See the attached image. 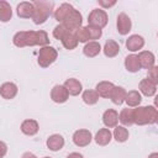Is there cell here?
I'll use <instances>...</instances> for the list:
<instances>
[{"mask_svg":"<svg viewBox=\"0 0 158 158\" xmlns=\"http://www.w3.org/2000/svg\"><path fill=\"white\" fill-rule=\"evenodd\" d=\"M118 121L122 123L121 126H132L133 125V109L131 107H125L120 111L118 114Z\"/></svg>","mask_w":158,"mask_h":158,"instance_id":"obj_27","label":"cell"},{"mask_svg":"<svg viewBox=\"0 0 158 158\" xmlns=\"http://www.w3.org/2000/svg\"><path fill=\"white\" fill-rule=\"evenodd\" d=\"M125 68L127 72L130 73H137L141 67H139V62H138V58H137V54L132 53V54H128L126 58H125Z\"/></svg>","mask_w":158,"mask_h":158,"instance_id":"obj_26","label":"cell"},{"mask_svg":"<svg viewBox=\"0 0 158 158\" xmlns=\"http://www.w3.org/2000/svg\"><path fill=\"white\" fill-rule=\"evenodd\" d=\"M51 99L56 104H64L69 99V94H68L67 89L64 88V85H62V84L54 85L51 90Z\"/></svg>","mask_w":158,"mask_h":158,"instance_id":"obj_9","label":"cell"},{"mask_svg":"<svg viewBox=\"0 0 158 158\" xmlns=\"http://www.w3.org/2000/svg\"><path fill=\"white\" fill-rule=\"evenodd\" d=\"M35 12L33 2L30 1H21L16 7V14L21 19H32Z\"/></svg>","mask_w":158,"mask_h":158,"instance_id":"obj_15","label":"cell"},{"mask_svg":"<svg viewBox=\"0 0 158 158\" xmlns=\"http://www.w3.org/2000/svg\"><path fill=\"white\" fill-rule=\"evenodd\" d=\"M85 27H86V30H88V32H89L90 41H98V40L101 38V36H102V30H101V28L95 27V26H90V25H88V26H85Z\"/></svg>","mask_w":158,"mask_h":158,"instance_id":"obj_33","label":"cell"},{"mask_svg":"<svg viewBox=\"0 0 158 158\" xmlns=\"http://www.w3.org/2000/svg\"><path fill=\"white\" fill-rule=\"evenodd\" d=\"M111 139H112V133H111V131H110L109 128H106V127L100 128V130L96 132L95 137H94V141H95L96 144H99V146H107V144L111 142Z\"/></svg>","mask_w":158,"mask_h":158,"instance_id":"obj_21","label":"cell"},{"mask_svg":"<svg viewBox=\"0 0 158 158\" xmlns=\"http://www.w3.org/2000/svg\"><path fill=\"white\" fill-rule=\"evenodd\" d=\"M72 139H73V143L77 146V147H86L91 143L93 141V135L89 130L86 128H79L77 130L73 136H72Z\"/></svg>","mask_w":158,"mask_h":158,"instance_id":"obj_7","label":"cell"},{"mask_svg":"<svg viewBox=\"0 0 158 158\" xmlns=\"http://www.w3.org/2000/svg\"><path fill=\"white\" fill-rule=\"evenodd\" d=\"M72 10H73V5H70V4H68V2H63V4H60V5L54 10L53 16H54L56 21H58L59 23H62V22L64 21V19L68 16V14H69Z\"/></svg>","mask_w":158,"mask_h":158,"instance_id":"obj_24","label":"cell"},{"mask_svg":"<svg viewBox=\"0 0 158 158\" xmlns=\"http://www.w3.org/2000/svg\"><path fill=\"white\" fill-rule=\"evenodd\" d=\"M147 79L158 85V67L157 65L147 69Z\"/></svg>","mask_w":158,"mask_h":158,"instance_id":"obj_35","label":"cell"},{"mask_svg":"<svg viewBox=\"0 0 158 158\" xmlns=\"http://www.w3.org/2000/svg\"><path fill=\"white\" fill-rule=\"evenodd\" d=\"M102 123L106 128H114L118 123V112L115 109H107L102 114Z\"/></svg>","mask_w":158,"mask_h":158,"instance_id":"obj_13","label":"cell"},{"mask_svg":"<svg viewBox=\"0 0 158 158\" xmlns=\"http://www.w3.org/2000/svg\"><path fill=\"white\" fill-rule=\"evenodd\" d=\"M137 58H138V62H139V67L141 68L149 69V68H152V67L156 65V56L151 51H141L137 54Z\"/></svg>","mask_w":158,"mask_h":158,"instance_id":"obj_11","label":"cell"},{"mask_svg":"<svg viewBox=\"0 0 158 158\" xmlns=\"http://www.w3.org/2000/svg\"><path fill=\"white\" fill-rule=\"evenodd\" d=\"M107 58H114L120 53V44L114 40H107L101 49Z\"/></svg>","mask_w":158,"mask_h":158,"instance_id":"obj_22","label":"cell"},{"mask_svg":"<svg viewBox=\"0 0 158 158\" xmlns=\"http://www.w3.org/2000/svg\"><path fill=\"white\" fill-rule=\"evenodd\" d=\"M148 158H158V153H157V152H154V153H151V154L148 156Z\"/></svg>","mask_w":158,"mask_h":158,"instance_id":"obj_40","label":"cell"},{"mask_svg":"<svg viewBox=\"0 0 158 158\" xmlns=\"http://www.w3.org/2000/svg\"><path fill=\"white\" fill-rule=\"evenodd\" d=\"M11 17H12L11 5L5 0H0V21L9 22L11 20Z\"/></svg>","mask_w":158,"mask_h":158,"instance_id":"obj_30","label":"cell"},{"mask_svg":"<svg viewBox=\"0 0 158 158\" xmlns=\"http://www.w3.org/2000/svg\"><path fill=\"white\" fill-rule=\"evenodd\" d=\"M74 35H75L78 42H80V43H88V42H90L89 32H88V30H86L85 26H81L77 31H74Z\"/></svg>","mask_w":158,"mask_h":158,"instance_id":"obj_32","label":"cell"},{"mask_svg":"<svg viewBox=\"0 0 158 158\" xmlns=\"http://www.w3.org/2000/svg\"><path fill=\"white\" fill-rule=\"evenodd\" d=\"M19 93V88L12 81H5L0 85V96L5 100L14 99Z\"/></svg>","mask_w":158,"mask_h":158,"instance_id":"obj_10","label":"cell"},{"mask_svg":"<svg viewBox=\"0 0 158 158\" xmlns=\"http://www.w3.org/2000/svg\"><path fill=\"white\" fill-rule=\"evenodd\" d=\"M12 43L14 46L19 48L23 47H33V46H40L44 47L49 44V37L46 31H19L14 35L12 37Z\"/></svg>","mask_w":158,"mask_h":158,"instance_id":"obj_1","label":"cell"},{"mask_svg":"<svg viewBox=\"0 0 158 158\" xmlns=\"http://www.w3.org/2000/svg\"><path fill=\"white\" fill-rule=\"evenodd\" d=\"M138 89H139V94H143L144 96H154L157 93V84L152 83L151 80H148L147 78L142 79L138 84Z\"/></svg>","mask_w":158,"mask_h":158,"instance_id":"obj_17","label":"cell"},{"mask_svg":"<svg viewBox=\"0 0 158 158\" xmlns=\"http://www.w3.org/2000/svg\"><path fill=\"white\" fill-rule=\"evenodd\" d=\"M7 153V144L4 141H0V158H4Z\"/></svg>","mask_w":158,"mask_h":158,"instance_id":"obj_37","label":"cell"},{"mask_svg":"<svg viewBox=\"0 0 158 158\" xmlns=\"http://www.w3.org/2000/svg\"><path fill=\"white\" fill-rule=\"evenodd\" d=\"M126 93H127V91L125 90V88L115 85L114 89H112L111 93H110L109 99H110V100L112 101V104H115V105H122V104L125 102Z\"/></svg>","mask_w":158,"mask_h":158,"instance_id":"obj_20","label":"cell"},{"mask_svg":"<svg viewBox=\"0 0 158 158\" xmlns=\"http://www.w3.org/2000/svg\"><path fill=\"white\" fill-rule=\"evenodd\" d=\"M158 120V111L156 106H137L133 109V125L144 126L154 125Z\"/></svg>","mask_w":158,"mask_h":158,"instance_id":"obj_2","label":"cell"},{"mask_svg":"<svg viewBox=\"0 0 158 158\" xmlns=\"http://www.w3.org/2000/svg\"><path fill=\"white\" fill-rule=\"evenodd\" d=\"M116 0H111V1H107V0H98V4L101 6V9H109V7H112L116 5Z\"/></svg>","mask_w":158,"mask_h":158,"instance_id":"obj_36","label":"cell"},{"mask_svg":"<svg viewBox=\"0 0 158 158\" xmlns=\"http://www.w3.org/2000/svg\"><path fill=\"white\" fill-rule=\"evenodd\" d=\"M111 133H112V138L117 143H123L130 137V132L125 126H118L117 125L116 127H114V132H111Z\"/></svg>","mask_w":158,"mask_h":158,"instance_id":"obj_28","label":"cell"},{"mask_svg":"<svg viewBox=\"0 0 158 158\" xmlns=\"http://www.w3.org/2000/svg\"><path fill=\"white\" fill-rule=\"evenodd\" d=\"M109 22L107 12L102 9H93L88 16V25L95 26L99 28H104Z\"/></svg>","mask_w":158,"mask_h":158,"instance_id":"obj_5","label":"cell"},{"mask_svg":"<svg viewBox=\"0 0 158 158\" xmlns=\"http://www.w3.org/2000/svg\"><path fill=\"white\" fill-rule=\"evenodd\" d=\"M101 52V46L98 41H90L83 47V54L88 58H94Z\"/></svg>","mask_w":158,"mask_h":158,"instance_id":"obj_23","label":"cell"},{"mask_svg":"<svg viewBox=\"0 0 158 158\" xmlns=\"http://www.w3.org/2000/svg\"><path fill=\"white\" fill-rule=\"evenodd\" d=\"M33 6H35V12L32 16L33 23L35 25L44 23L48 20V17L52 15L53 2L46 1V0H36V1H33Z\"/></svg>","mask_w":158,"mask_h":158,"instance_id":"obj_3","label":"cell"},{"mask_svg":"<svg viewBox=\"0 0 158 158\" xmlns=\"http://www.w3.org/2000/svg\"><path fill=\"white\" fill-rule=\"evenodd\" d=\"M69 30H67V27L64 26V25H62V23H59V25H57L54 28H53V32H52V35H53V37L56 38V40H62L63 38V36L68 32Z\"/></svg>","mask_w":158,"mask_h":158,"instance_id":"obj_34","label":"cell"},{"mask_svg":"<svg viewBox=\"0 0 158 158\" xmlns=\"http://www.w3.org/2000/svg\"><path fill=\"white\" fill-rule=\"evenodd\" d=\"M63 85H64V88L67 89L68 94L72 95V96H78V95L83 91V85H81V83H80L78 79H75V78H69V79H67Z\"/></svg>","mask_w":158,"mask_h":158,"instance_id":"obj_18","label":"cell"},{"mask_svg":"<svg viewBox=\"0 0 158 158\" xmlns=\"http://www.w3.org/2000/svg\"><path fill=\"white\" fill-rule=\"evenodd\" d=\"M64 143H65L64 137H63L62 135H59V133H53V135H51V136L47 138V141H46L47 148H48L49 151H52V152H58V151H60V149L64 147Z\"/></svg>","mask_w":158,"mask_h":158,"instance_id":"obj_12","label":"cell"},{"mask_svg":"<svg viewBox=\"0 0 158 158\" xmlns=\"http://www.w3.org/2000/svg\"><path fill=\"white\" fill-rule=\"evenodd\" d=\"M58 57V51L52 46H44L41 47L37 56V63L41 68H48L52 65Z\"/></svg>","mask_w":158,"mask_h":158,"instance_id":"obj_4","label":"cell"},{"mask_svg":"<svg viewBox=\"0 0 158 158\" xmlns=\"http://www.w3.org/2000/svg\"><path fill=\"white\" fill-rule=\"evenodd\" d=\"M144 47V38L141 35H131L126 40V48L130 52H138Z\"/></svg>","mask_w":158,"mask_h":158,"instance_id":"obj_14","label":"cell"},{"mask_svg":"<svg viewBox=\"0 0 158 158\" xmlns=\"http://www.w3.org/2000/svg\"><path fill=\"white\" fill-rule=\"evenodd\" d=\"M115 84L112 81H107V80H102L99 81L95 86V91L98 93L99 98H104V99H109L111 90L114 89Z\"/></svg>","mask_w":158,"mask_h":158,"instance_id":"obj_19","label":"cell"},{"mask_svg":"<svg viewBox=\"0 0 158 158\" xmlns=\"http://www.w3.org/2000/svg\"><path fill=\"white\" fill-rule=\"evenodd\" d=\"M142 101V95L139 94L138 90H130L126 93V98H125V102L127 104V107H137L141 105Z\"/></svg>","mask_w":158,"mask_h":158,"instance_id":"obj_25","label":"cell"},{"mask_svg":"<svg viewBox=\"0 0 158 158\" xmlns=\"http://www.w3.org/2000/svg\"><path fill=\"white\" fill-rule=\"evenodd\" d=\"M116 28H117V32L121 36H126L131 31V28H132V21H131L130 16L126 12H120L117 15Z\"/></svg>","mask_w":158,"mask_h":158,"instance_id":"obj_8","label":"cell"},{"mask_svg":"<svg viewBox=\"0 0 158 158\" xmlns=\"http://www.w3.org/2000/svg\"><path fill=\"white\" fill-rule=\"evenodd\" d=\"M81 99H83V101L86 104V105H95L98 101H99V95H98V93L95 91V90H93V89H86V90H84L83 91V94H81Z\"/></svg>","mask_w":158,"mask_h":158,"instance_id":"obj_31","label":"cell"},{"mask_svg":"<svg viewBox=\"0 0 158 158\" xmlns=\"http://www.w3.org/2000/svg\"><path fill=\"white\" fill-rule=\"evenodd\" d=\"M60 42H62L63 47H64L65 49H68V51L75 49L77 46H78V43H79L78 40H77V37H75V35H74V32H72V31H68V32L63 36V38L60 40Z\"/></svg>","mask_w":158,"mask_h":158,"instance_id":"obj_29","label":"cell"},{"mask_svg":"<svg viewBox=\"0 0 158 158\" xmlns=\"http://www.w3.org/2000/svg\"><path fill=\"white\" fill-rule=\"evenodd\" d=\"M81 23H83V16L81 14L73 7V10L68 14V16L64 19V21L62 22V25H64L67 27V30L74 32L77 31L79 27H81Z\"/></svg>","mask_w":158,"mask_h":158,"instance_id":"obj_6","label":"cell"},{"mask_svg":"<svg viewBox=\"0 0 158 158\" xmlns=\"http://www.w3.org/2000/svg\"><path fill=\"white\" fill-rule=\"evenodd\" d=\"M20 128H21V132L23 135H26V136H35L40 131V125L33 118H26V120L22 121Z\"/></svg>","mask_w":158,"mask_h":158,"instance_id":"obj_16","label":"cell"},{"mask_svg":"<svg viewBox=\"0 0 158 158\" xmlns=\"http://www.w3.org/2000/svg\"><path fill=\"white\" fill-rule=\"evenodd\" d=\"M43 158H52V157H43Z\"/></svg>","mask_w":158,"mask_h":158,"instance_id":"obj_41","label":"cell"},{"mask_svg":"<svg viewBox=\"0 0 158 158\" xmlns=\"http://www.w3.org/2000/svg\"><path fill=\"white\" fill-rule=\"evenodd\" d=\"M67 158H84V156L81 153H79V152H72V153H69L67 156Z\"/></svg>","mask_w":158,"mask_h":158,"instance_id":"obj_38","label":"cell"},{"mask_svg":"<svg viewBox=\"0 0 158 158\" xmlns=\"http://www.w3.org/2000/svg\"><path fill=\"white\" fill-rule=\"evenodd\" d=\"M21 158H37V156L36 154H33L32 152H25L23 154H22V157Z\"/></svg>","mask_w":158,"mask_h":158,"instance_id":"obj_39","label":"cell"}]
</instances>
